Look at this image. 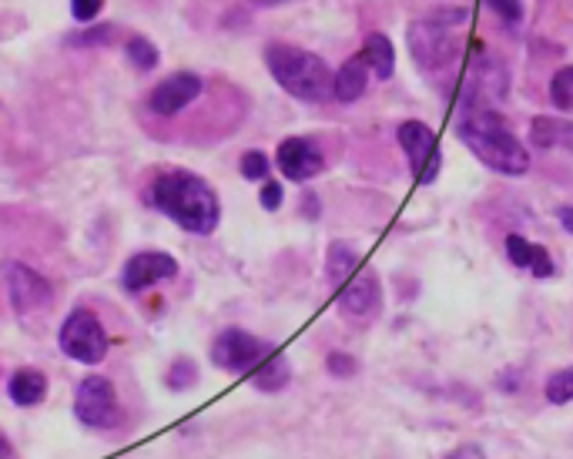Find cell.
Instances as JSON below:
<instances>
[{
    "label": "cell",
    "instance_id": "obj_27",
    "mask_svg": "<svg viewBox=\"0 0 573 459\" xmlns=\"http://www.w3.org/2000/svg\"><path fill=\"white\" fill-rule=\"evenodd\" d=\"M195 376H198V369L191 366V362H185L181 359L175 369H171V379H168V386L171 389H185V386H191V382H195Z\"/></svg>",
    "mask_w": 573,
    "mask_h": 459
},
{
    "label": "cell",
    "instance_id": "obj_10",
    "mask_svg": "<svg viewBox=\"0 0 573 459\" xmlns=\"http://www.w3.org/2000/svg\"><path fill=\"white\" fill-rule=\"evenodd\" d=\"M198 94H202V78H198V74L181 71V74H171L168 81H161L158 88L151 91L148 108L168 118V114H178L181 108H188Z\"/></svg>",
    "mask_w": 573,
    "mask_h": 459
},
{
    "label": "cell",
    "instance_id": "obj_2",
    "mask_svg": "<svg viewBox=\"0 0 573 459\" xmlns=\"http://www.w3.org/2000/svg\"><path fill=\"white\" fill-rule=\"evenodd\" d=\"M151 202L161 208V215H168L175 225L195 235L215 232L218 215H222L212 185L191 171H165L151 185Z\"/></svg>",
    "mask_w": 573,
    "mask_h": 459
},
{
    "label": "cell",
    "instance_id": "obj_19",
    "mask_svg": "<svg viewBox=\"0 0 573 459\" xmlns=\"http://www.w3.org/2000/svg\"><path fill=\"white\" fill-rule=\"evenodd\" d=\"M252 382H255V386H259L262 392H275V389L289 386V362H285L279 352H272V356L252 372Z\"/></svg>",
    "mask_w": 573,
    "mask_h": 459
},
{
    "label": "cell",
    "instance_id": "obj_3",
    "mask_svg": "<svg viewBox=\"0 0 573 459\" xmlns=\"http://www.w3.org/2000/svg\"><path fill=\"white\" fill-rule=\"evenodd\" d=\"M265 64H269L272 78L282 84L292 98L299 101H329L332 88H336V74L319 54H309L292 44H272L265 51Z\"/></svg>",
    "mask_w": 573,
    "mask_h": 459
},
{
    "label": "cell",
    "instance_id": "obj_31",
    "mask_svg": "<svg viewBox=\"0 0 573 459\" xmlns=\"http://www.w3.org/2000/svg\"><path fill=\"white\" fill-rule=\"evenodd\" d=\"M560 225L573 235V208H560Z\"/></svg>",
    "mask_w": 573,
    "mask_h": 459
},
{
    "label": "cell",
    "instance_id": "obj_6",
    "mask_svg": "<svg viewBox=\"0 0 573 459\" xmlns=\"http://www.w3.org/2000/svg\"><path fill=\"white\" fill-rule=\"evenodd\" d=\"M74 413H78L84 426L108 429L121 419L118 392L104 376H88L78 386V396H74Z\"/></svg>",
    "mask_w": 573,
    "mask_h": 459
},
{
    "label": "cell",
    "instance_id": "obj_32",
    "mask_svg": "<svg viewBox=\"0 0 573 459\" xmlns=\"http://www.w3.org/2000/svg\"><path fill=\"white\" fill-rule=\"evenodd\" d=\"M446 459H483L476 449H460V453H453V456H446Z\"/></svg>",
    "mask_w": 573,
    "mask_h": 459
},
{
    "label": "cell",
    "instance_id": "obj_11",
    "mask_svg": "<svg viewBox=\"0 0 573 459\" xmlns=\"http://www.w3.org/2000/svg\"><path fill=\"white\" fill-rule=\"evenodd\" d=\"M275 165L282 168V175L289 181H309L322 171V155L309 138H285L275 155Z\"/></svg>",
    "mask_w": 573,
    "mask_h": 459
},
{
    "label": "cell",
    "instance_id": "obj_5",
    "mask_svg": "<svg viewBox=\"0 0 573 459\" xmlns=\"http://www.w3.org/2000/svg\"><path fill=\"white\" fill-rule=\"evenodd\" d=\"M269 356H272L269 342L255 339L252 332H242V329H225L222 336L215 339V349H212V362L218 369L248 372V376H252Z\"/></svg>",
    "mask_w": 573,
    "mask_h": 459
},
{
    "label": "cell",
    "instance_id": "obj_29",
    "mask_svg": "<svg viewBox=\"0 0 573 459\" xmlns=\"http://www.w3.org/2000/svg\"><path fill=\"white\" fill-rule=\"evenodd\" d=\"M259 202H262V208H269V212H275V208L282 205V185H279V181H265Z\"/></svg>",
    "mask_w": 573,
    "mask_h": 459
},
{
    "label": "cell",
    "instance_id": "obj_30",
    "mask_svg": "<svg viewBox=\"0 0 573 459\" xmlns=\"http://www.w3.org/2000/svg\"><path fill=\"white\" fill-rule=\"evenodd\" d=\"M329 369L336 372V376H352V372H356V362H352L349 356H329Z\"/></svg>",
    "mask_w": 573,
    "mask_h": 459
},
{
    "label": "cell",
    "instance_id": "obj_14",
    "mask_svg": "<svg viewBox=\"0 0 573 459\" xmlns=\"http://www.w3.org/2000/svg\"><path fill=\"white\" fill-rule=\"evenodd\" d=\"M506 255H510V262L517 265V269H530L537 279H550L553 275V262H550L547 248L527 242L523 235L506 238Z\"/></svg>",
    "mask_w": 573,
    "mask_h": 459
},
{
    "label": "cell",
    "instance_id": "obj_15",
    "mask_svg": "<svg viewBox=\"0 0 573 459\" xmlns=\"http://www.w3.org/2000/svg\"><path fill=\"white\" fill-rule=\"evenodd\" d=\"M366 84H369V68H366V61H362V54H356V57H349V61L339 68L336 88H332V98H339L342 104L359 101L362 94H366Z\"/></svg>",
    "mask_w": 573,
    "mask_h": 459
},
{
    "label": "cell",
    "instance_id": "obj_12",
    "mask_svg": "<svg viewBox=\"0 0 573 459\" xmlns=\"http://www.w3.org/2000/svg\"><path fill=\"white\" fill-rule=\"evenodd\" d=\"M7 292H11V302L17 312H34L41 309V305H47V299H51V285H47L41 275H37L34 269H27V265H7Z\"/></svg>",
    "mask_w": 573,
    "mask_h": 459
},
{
    "label": "cell",
    "instance_id": "obj_9",
    "mask_svg": "<svg viewBox=\"0 0 573 459\" xmlns=\"http://www.w3.org/2000/svg\"><path fill=\"white\" fill-rule=\"evenodd\" d=\"M175 275H178V262L171 255H165V252H141L135 258H128L121 282L131 295H138V292H145L148 285L168 282V279H175Z\"/></svg>",
    "mask_w": 573,
    "mask_h": 459
},
{
    "label": "cell",
    "instance_id": "obj_1",
    "mask_svg": "<svg viewBox=\"0 0 573 459\" xmlns=\"http://www.w3.org/2000/svg\"><path fill=\"white\" fill-rule=\"evenodd\" d=\"M456 135L486 168H496L503 175H523L530 168V155L523 141L506 128V121L496 111L483 108V104H470L463 111Z\"/></svg>",
    "mask_w": 573,
    "mask_h": 459
},
{
    "label": "cell",
    "instance_id": "obj_20",
    "mask_svg": "<svg viewBox=\"0 0 573 459\" xmlns=\"http://www.w3.org/2000/svg\"><path fill=\"white\" fill-rule=\"evenodd\" d=\"M359 269V255L352 252L349 245H342L336 242L329 248V279L332 282H342V279H349L352 272Z\"/></svg>",
    "mask_w": 573,
    "mask_h": 459
},
{
    "label": "cell",
    "instance_id": "obj_26",
    "mask_svg": "<svg viewBox=\"0 0 573 459\" xmlns=\"http://www.w3.org/2000/svg\"><path fill=\"white\" fill-rule=\"evenodd\" d=\"M486 4H490L503 21H510V24L523 21V0H486Z\"/></svg>",
    "mask_w": 573,
    "mask_h": 459
},
{
    "label": "cell",
    "instance_id": "obj_16",
    "mask_svg": "<svg viewBox=\"0 0 573 459\" xmlns=\"http://www.w3.org/2000/svg\"><path fill=\"white\" fill-rule=\"evenodd\" d=\"M362 61H366V68L376 74L379 81H389L396 71V54H393V44H389L386 34H369V41L362 44Z\"/></svg>",
    "mask_w": 573,
    "mask_h": 459
},
{
    "label": "cell",
    "instance_id": "obj_13",
    "mask_svg": "<svg viewBox=\"0 0 573 459\" xmlns=\"http://www.w3.org/2000/svg\"><path fill=\"white\" fill-rule=\"evenodd\" d=\"M379 279L372 272H362L356 275L346 289H342L339 295V309L352 315V319H369V315H376L379 312Z\"/></svg>",
    "mask_w": 573,
    "mask_h": 459
},
{
    "label": "cell",
    "instance_id": "obj_25",
    "mask_svg": "<svg viewBox=\"0 0 573 459\" xmlns=\"http://www.w3.org/2000/svg\"><path fill=\"white\" fill-rule=\"evenodd\" d=\"M265 175H269V158H265L262 151H248V155H242V178L262 181Z\"/></svg>",
    "mask_w": 573,
    "mask_h": 459
},
{
    "label": "cell",
    "instance_id": "obj_24",
    "mask_svg": "<svg viewBox=\"0 0 573 459\" xmlns=\"http://www.w3.org/2000/svg\"><path fill=\"white\" fill-rule=\"evenodd\" d=\"M114 41V27L111 24H98V27H88V31L68 37L71 47H91V44H111Z\"/></svg>",
    "mask_w": 573,
    "mask_h": 459
},
{
    "label": "cell",
    "instance_id": "obj_17",
    "mask_svg": "<svg viewBox=\"0 0 573 459\" xmlns=\"http://www.w3.org/2000/svg\"><path fill=\"white\" fill-rule=\"evenodd\" d=\"M7 392H11V399L17 406H37V403H44V396H47V379H44V372H37V369H21L11 376Z\"/></svg>",
    "mask_w": 573,
    "mask_h": 459
},
{
    "label": "cell",
    "instance_id": "obj_34",
    "mask_svg": "<svg viewBox=\"0 0 573 459\" xmlns=\"http://www.w3.org/2000/svg\"><path fill=\"white\" fill-rule=\"evenodd\" d=\"M262 4H282V0H262Z\"/></svg>",
    "mask_w": 573,
    "mask_h": 459
},
{
    "label": "cell",
    "instance_id": "obj_22",
    "mask_svg": "<svg viewBox=\"0 0 573 459\" xmlns=\"http://www.w3.org/2000/svg\"><path fill=\"white\" fill-rule=\"evenodd\" d=\"M128 57H131V64L135 68H141V71H151L158 64V47L148 41V37H141V34H135L128 41Z\"/></svg>",
    "mask_w": 573,
    "mask_h": 459
},
{
    "label": "cell",
    "instance_id": "obj_33",
    "mask_svg": "<svg viewBox=\"0 0 573 459\" xmlns=\"http://www.w3.org/2000/svg\"><path fill=\"white\" fill-rule=\"evenodd\" d=\"M7 456H11V443H7V439L0 436V459H7Z\"/></svg>",
    "mask_w": 573,
    "mask_h": 459
},
{
    "label": "cell",
    "instance_id": "obj_23",
    "mask_svg": "<svg viewBox=\"0 0 573 459\" xmlns=\"http://www.w3.org/2000/svg\"><path fill=\"white\" fill-rule=\"evenodd\" d=\"M547 399L550 403H570L573 399V369L553 372L547 379Z\"/></svg>",
    "mask_w": 573,
    "mask_h": 459
},
{
    "label": "cell",
    "instance_id": "obj_21",
    "mask_svg": "<svg viewBox=\"0 0 573 459\" xmlns=\"http://www.w3.org/2000/svg\"><path fill=\"white\" fill-rule=\"evenodd\" d=\"M550 101H553V108L573 111V68H563V71L553 74V81H550Z\"/></svg>",
    "mask_w": 573,
    "mask_h": 459
},
{
    "label": "cell",
    "instance_id": "obj_28",
    "mask_svg": "<svg viewBox=\"0 0 573 459\" xmlns=\"http://www.w3.org/2000/svg\"><path fill=\"white\" fill-rule=\"evenodd\" d=\"M104 0H71V14L78 17V21H94V17L101 14Z\"/></svg>",
    "mask_w": 573,
    "mask_h": 459
},
{
    "label": "cell",
    "instance_id": "obj_7",
    "mask_svg": "<svg viewBox=\"0 0 573 459\" xmlns=\"http://www.w3.org/2000/svg\"><path fill=\"white\" fill-rule=\"evenodd\" d=\"M399 145L409 155V165H413V175L419 185H433L439 178V168H443V155L436 148V135L426 128L423 121H406L399 124Z\"/></svg>",
    "mask_w": 573,
    "mask_h": 459
},
{
    "label": "cell",
    "instance_id": "obj_8",
    "mask_svg": "<svg viewBox=\"0 0 573 459\" xmlns=\"http://www.w3.org/2000/svg\"><path fill=\"white\" fill-rule=\"evenodd\" d=\"M409 47H413V61L423 71L443 68V64H450L456 51H460V44H456V37L450 34V27L446 24L439 27L429 21L409 27Z\"/></svg>",
    "mask_w": 573,
    "mask_h": 459
},
{
    "label": "cell",
    "instance_id": "obj_4",
    "mask_svg": "<svg viewBox=\"0 0 573 459\" xmlns=\"http://www.w3.org/2000/svg\"><path fill=\"white\" fill-rule=\"evenodd\" d=\"M57 342H61L64 356L84 362V366H98L108 356V332H104L101 319L91 309H74L68 322L61 325V339Z\"/></svg>",
    "mask_w": 573,
    "mask_h": 459
},
{
    "label": "cell",
    "instance_id": "obj_18",
    "mask_svg": "<svg viewBox=\"0 0 573 459\" xmlns=\"http://www.w3.org/2000/svg\"><path fill=\"white\" fill-rule=\"evenodd\" d=\"M530 135L540 148H573V124L560 118H533Z\"/></svg>",
    "mask_w": 573,
    "mask_h": 459
}]
</instances>
